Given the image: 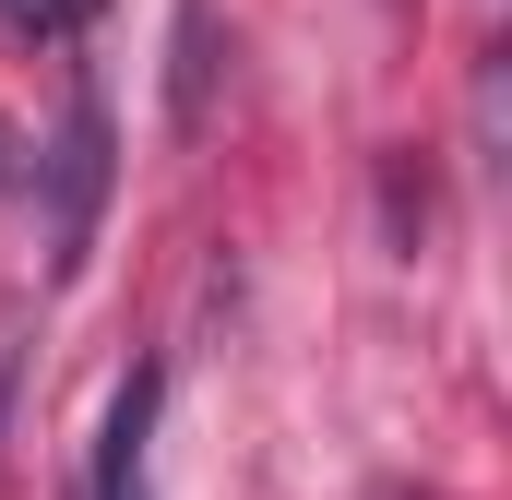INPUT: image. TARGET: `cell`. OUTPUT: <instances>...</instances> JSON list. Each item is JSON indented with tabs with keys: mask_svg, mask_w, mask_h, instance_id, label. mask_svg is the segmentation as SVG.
Masks as SVG:
<instances>
[{
	"mask_svg": "<svg viewBox=\"0 0 512 500\" xmlns=\"http://www.w3.org/2000/svg\"><path fill=\"white\" fill-rule=\"evenodd\" d=\"M48 179H60V274H72L84 239H96V203H108V108L96 96H72V120L48 143Z\"/></svg>",
	"mask_w": 512,
	"mask_h": 500,
	"instance_id": "obj_1",
	"label": "cell"
},
{
	"mask_svg": "<svg viewBox=\"0 0 512 500\" xmlns=\"http://www.w3.org/2000/svg\"><path fill=\"white\" fill-rule=\"evenodd\" d=\"M143 453H155V370L120 381L108 441H96V489H84V500H143Z\"/></svg>",
	"mask_w": 512,
	"mask_h": 500,
	"instance_id": "obj_2",
	"label": "cell"
},
{
	"mask_svg": "<svg viewBox=\"0 0 512 500\" xmlns=\"http://www.w3.org/2000/svg\"><path fill=\"white\" fill-rule=\"evenodd\" d=\"M0 24H12V36H84L96 0H0Z\"/></svg>",
	"mask_w": 512,
	"mask_h": 500,
	"instance_id": "obj_3",
	"label": "cell"
}]
</instances>
